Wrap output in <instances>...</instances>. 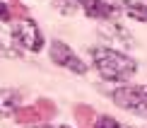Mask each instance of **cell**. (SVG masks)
Segmentation results:
<instances>
[{
  "label": "cell",
  "instance_id": "cell-16",
  "mask_svg": "<svg viewBox=\"0 0 147 128\" xmlns=\"http://www.w3.org/2000/svg\"><path fill=\"white\" fill-rule=\"evenodd\" d=\"M60 128H70V126H60Z\"/></svg>",
  "mask_w": 147,
  "mask_h": 128
},
{
  "label": "cell",
  "instance_id": "cell-8",
  "mask_svg": "<svg viewBox=\"0 0 147 128\" xmlns=\"http://www.w3.org/2000/svg\"><path fill=\"white\" fill-rule=\"evenodd\" d=\"M101 34L104 36H109L111 41H116V44H123L125 48H130L133 46V36L125 32L121 24H104L101 27Z\"/></svg>",
  "mask_w": 147,
  "mask_h": 128
},
{
  "label": "cell",
  "instance_id": "cell-6",
  "mask_svg": "<svg viewBox=\"0 0 147 128\" xmlns=\"http://www.w3.org/2000/svg\"><path fill=\"white\" fill-rule=\"evenodd\" d=\"M80 5L89 17H96V20H109V17H113L118 12L113 5L104 3V0H80Z\"/></svg>",
  "mask_w": 147,
  "mask_h": 128
},
{
  "label": "cell",
  "instance_id": "cell-11",
  "mask_svg": "<svg viewBox=\"0 0 147 128\" xmlns=\"http://www.w3.org/2000/svg\"><path fill=\"white\" fill-rule=\"evenodd\" d=\"M75 119H77V123H82V126L94 123V109L87 106V104H77L75 106Z\"/></svg>",
  "mask_w": 147,
  "mask_h": 128
},
{
  "label": "cell",
  "instance_id": "cell-12",
  "mask_svg": "<svg viewBox=\"0 0 147 128\" xmlns=\"http://www.w3.org/2000/svg\"><path fill=\"white\" fill-rule=\"evenodd\" d=\"M80 5V0H56V7L60 12H65V15H70V12H75Z\"/></svg>",
  "mask_w": 147,
  "mask_h": 128
},
{
  "label": "cell",
  "instance_id": "cell-9",
  "mask_svg": "<svg viewBox=\"0 0 147 128\" xmlns=\"http://www.w3.org/2000/svg\"><path fill=\"white\" fill-rule=\"evenodd\" d=\"M0 56H5V58H17L20 56V48L12 44V34L5 32L3 27H0Z\"/></svg>",
  "mask_w": 147,
  "mask_h": 128
},
{
  "label": "cell",
  "instance_id": "cell-3",
  "mask_svg": "<svg viewBox=\"0 0 147 128\" xmlns=\"http://www.w3.org/2000/svg\"><path fill=\"white\" fill-rule=\"evenodd\" d=\"M12 36L27 51H41L44 48V34H41V29L36 27L34 20H20L17 27L12 29Z\"/></svg>",
  "mask_w": 147,
  "mask_h": 128
},
{
  "label": "cell",
  "instance_id": "cell-2",
  "mask_svg": "<svg viewBox=\"0 0 147 128\" xmlns=\"http://www.w3.org/2000/svg\"><path fill=\"white\" fill-rule=\"evenodd\" d=\"M111 99L125 111H135L147 116V85H142V87H118L111 94Z\"/></svg>",
  "mask_w": 147,
  "mask_h": 128
},
{
  "label": "cell",
  "instance_id": "cell-5",
  "mask_svg": "<svg viewBox=\"0 0 147 128\" xmlns=\"http://www.w3.org/2000/svg\"><path fill=\"white\" fill-rule=\"evenodd\" d=\"M51 58H53V63L77 72V75H84V72H87V65L77 58V53H72V48L68 44H63V41H58V39L51 44Z\"/></svg>",
  "mask_w": 147,
  "mask_h": 128
},
{
  "label": "cell",
  "instance_id": "cell-15",
  "mask_svg": "<svg viewBox=\"0 0 147 128\" xmlns=\"http://www.w3.org/2000/svg\"><path fill=\"white\" fill-rule=\"evenodd\" d=\"M12 3H15V5H20V0H12Z\"/></svg>",
  "mask_w": 147,
  "mask_h": 128
},
{
  "label": "cell",
  "instance_id": "cell-17",
  "mask_svg": "<svg viewBox=\"0 0 147 128\" xmlns=\"http://www.w3.org/2000/svg\"><path fill=\"white\" fill-rule=\"evenodd\" d=\"M41 128H48V126H41Z\"/></svg>",
  "mask_w": 147,
  "mask_h": 128
},
{
  "label": "cell",
  "instance_id": "cell-1",
  "mask_svg": "<svg viewBox=\"0 0 147 128\" xmlns=\"http://www.w3.org/2000/svg\"><path fill=\"white\" fill-rule=\"evenodd\" d=\"M89 53H92V60H94L96 70L101 72L104 80L125 82L138 70V63L133 58H128V56H123L118 51H111V48H92Z\"/></svg>",
  "mask_w": 147,
  "mask_h": 128
},
{
  "label": "cell",
  "instance_id": "cell-7",
  "mask_svg": "<svg viewBox=\"0 0 147 128\" xmlns=\"http://www.w3.org/2000/svg\"><path fill=\"white\" fill-rule=\"evenodd\" d=\"M22 104V92L17 89H0V116H10V114H17Z\"/></svg>",
  "mask_w": 147,
  "mask_h": 128
},
{
  "label": "cell",
  "instance_id": "cell-10",
  "mask_svg": "<svg viewBox=\"0 0 147 128\" xmlns=\"http://www.w3.org/2000/svg\"><path fill=\"white\" fill-rule=\"evenodd\" d=\"M123 10H125L128 17H133V20L147 22V7L140 5V3H135V0H123Z\"/></svg>",
  "mask_w": 147,
  "mask_h": 128
},
{
  "label": "cell",
  "instance_id": "cell-4",
  "mask_svg": "<svg viewBox=\"0 0 147 128\" xmlns=\"http://www.w3.org/2000/svg\"><path fill=\"white\" fill-rule=\"evenodd\" d=\"M15 116H17V123H24V126H39V123L51 121L53 116H56V106H53V102H48V99H39L34 106H24V109H20Z\"/></svg>",
  "mask_w": 147,
  "mask_h": 128
},
{
  "label": "cell",
  "instance_id": "cell-13",
  "mask_svg": "<svg viewBox=\"0 0 147 128\" xmlns=\"http://www.w3.org/2000/svg\"><path fill=\"white\" fill-rule=\"evenodd\" d=\"M96 128H121V126L111 116H101V119H96Z\"/></svg>",
  "mask_w": 147,
  "mask_h": 128
},
{
  "label": "cell",
  "instance_id": "cell-14",
  "mask_svg": "<svg viewBox=\"0 0 147 128\" xmlns=\"http://www.w3.org/2000/svg\"><path fill=\"white\" fill-rule=\"evenodd\" d=\"M10 17H12V10H10L7 5L3 3V0H0V20H3V22H7Z\"/></svg>",
  "mask_w": 147,
  "mask_h": 128
}]
</instances>
